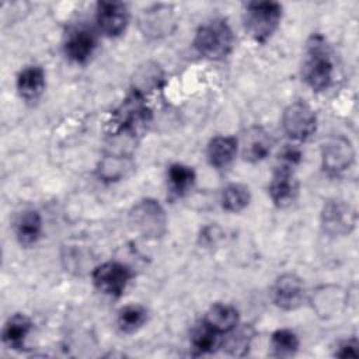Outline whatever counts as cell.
<instances>
[{
    "label": "cell",
    "instance_id": "obj_1",
    "mask_svg": "<svg viewBox=\"0 0 359 359\" xmlns=\"http://www.w3.org/2000/svg\"><path fill=\"white\" fill-rule=\"evenodd\" d=\"M302 76L306 84L314 91H323L332 83L334 60L331 50L321 35H313L307 43Z\"/></svg>",
    "mask_w": 359,
    "mask_h": 359
},
{
    "label": "cell",
    "instance_id": "obj_2",
    "mask_svg": "<svg viewBox=\"0 0 359 359\" xmlns=\"http://www.w3.org/2000/svg\"><path fill=\"white\" fill-rule=\"evenodd\" d=\"M194 46L202 56L220 60L231 53L234 48V34L226 20L215 18L196 29Z\"/></svg>",
    "mask_w": 359,
    "mask_h": 359
},
{
    "label": "cell",
    "instance_id": "obj_3",
    "mask_svg": "<svg viewBox=\"0 0 359 359\" xmlns=\"http://www.w3.org/2000/svg\"><path fill=\"white\" fill-rule=\"evenodd\" d=\"M150 119V109L147 108L143 94L133 90L128 95L119 108L114 112L112 121L109 122L111 135L118 136L125 133L128 136H135Z\"/></svg>",
    "mask_w": 359,
    "mask_h": 359
},
{
    "label": "cell",
    "instance_id": "obj_4",
    "mask_svg": "<svg viewBox=\"0 0 359 359\" xmlns=\"http://www.w3.org/2000/svg\"><path fill=\"white\" fill-rule=\"evenodd\" d=\"M282 6L278 1H251L245 7V28L255 42H266L278 29Z\"/></svg>",
    "mask_w": 359,
    "mask_h": 359
},
{
    "label": "cell",
    "instance_id": "obj_5",
    "mask_svg": "<svg viewBox=\"0 0 359 359\" xmlns=\"http://www.w3.org/2000/svg\"><path fill=\"white\" fill-rule=\"evenodd\" d=\"M132 229L147 240L161 238L167 231V215L156 199H142L129 212Z\"/></svg>",
    "mask_w": 359,
    "mask_h": 359
},
{
    "label": "cell",
    "instance_id": "obj_6",
    "mask_svg": "<svg viewBox=\"0 0 359 359\" xmlns=\"http://www.w3.org/2000/svg\"><path fill=\"white\" fill-rule=\"evenodd\" d=\"M282 128L285 133L296 142L310 139L317 129V116L314 109L304 101H294L289 104L282 114Z\"/></svg>",
    "mask_w": 359,
    "mask_h": 359
},
{
    "label": "cell",
    "instance_id": "obj_7",
    "mask_svg": "<svg viewBox=\"0 0 359 359\" xmlns=\"http://www.w3.org/2000/svg\"><path fill=\"white\" fill-rule=\"evenodd\" d=\"M132 278V269L118 261H107L93 271L94 286L101 293L112 297L121 296Z\"/></svg>",
    "mask_w": 359,
    "mask_h": 359
},
{
    "label": "cell",
    "instance_id": "obj_8",
    "mask_svg": "<svg viewBox=\"0 0 359 359\" xmlns=\"http://www.w3.org/2000/svg\"><path fill=\"white\" fill-rule=\"evenodd\" d=\"M355 160V150L349 139L332 136L321 146V165L330 175H339L346 171Z\"/></svg>",
    "mask_w": 359,
    "mask_h": 359
},
{
    "label": "cell",
    "instance_id": "obj_9",
    "mask_svg": "<svg viewBox=\"0 0 359 359\" xmlns=\"http://www.w3.org/2000/svg\"><path fill=\"white\" fill-rule=\"evenodd\" d=\"M356 224V210L345 201H328L321 212V226L331 236L349 234Z\"/></svg>",
    "mask_w": 359,
    "mask_h": 359
},
{
    "label": "cell",
    "instance_id": "obj_10",
    "mask_svg": "<svg viewBox=\"0 0 359 359\" xmlns=\"http://www.w3.org/2000/svg\"><path fill=\"white\" fill-rule=\"evenodd\" d=\"M271 299L282 310L290 311L299 309L306 299L303 280L294 273L280 275L271 287Z\"/></svg>",
    "mask_w": 359,
    "mask_h": 359
},
{
    "label": "cell",
    "instance_id": "obj_11",
    "mask_svg": "<svg viewBox=\"0 0 359 359\" xmlns=\"http://www.w3.org/2000/svg\"><path fill=\"white\" fill-rule=\"evenodd\" d=\"M294 165L280 163L269 182V196L278 208H286L294 202L299 194V181L294 175Z\"/></svg>",
    "mask_w": 359,
    "mask_h": 359
},
{
    "label": "cell",
    "instance_id": "obj_12",
    "mask_svg": "<svg viewBox=\"0 0 359 359\" xmlns=\"http://www.w3.org/2000/svg\"><path fill=\"white\" fill-rule=\"evenodd\" d=\"M98 28L107 36L121 35L129 22V11L122 1H98L95 10Z\"/></svg>",
    "mask_w": 359,
    "mask_h": 359
},
{
    "label": "cell",
    "instance_id": "obj_13",
    "mask_svg": "<svg viewBox=\"0 0 359 359\" xmlns=\"http://www.w3.org/2000/svg\"><path fill=\"white\" fill-rule=\"evenodd\" d=\"M272 147V139L266 130L261 126L250 128L241 142V154L245 161L257 163L264 160Z\"/></svg>",
    "mask_w": 359,
    "mask_h": 359
},
{
    "label": "cell",
    "instance_id": "obj_14",
    "mask_svg": "<svg viewBox=\"0 0 359 359\" xmlns=\"http://www.w3.org/2000/svg\"><path fill=\"white\" fill-rule=\"evenodd\" d=\"M238 320L237 309L226 303L212 304L203 317V323L217 334H230L237 328Z\"/></svg>",
    "mask_w": 359,
    "mask_h": 359
},
{
    "label": "cell",
    "instance_id": "obj_15",
    "mask_svg": "<svg viewBox=\"0 0 359 359\" xmlns=\"http://www.w3.org/2000/svg\"><path fill=\"white\" fill-rule=\"evenodd\" d=\"M237 150L238 140L234 136H215L206 147V157L210 165L223 168L234 160Z\"/></svg>",
    "mask_w": 359,
    "mask_h": 359
},
{
    "label": "cell",
    "instance_id": "obj_16",
    "mask_svg": "<svg viewBox=\"0 0 359 359\" xmlns=\"http://www.w3.org/2000/svg\"><path fill=\"white\" fill-rule=\"evenodd\" d=\"M95 48V38L88 29H74L67 35V39L65 42V53L66 56L76 62L83 63L86 62Z\"/></svg>",
    "mask_w": 359,
    "mask_h": 359
},
{
    "label": "cell",
    "instance_id": "obj_17",
    "mask_svg": "<svg viewBox=\"0 0 359 359\" xmlns=\"http://www.w3.org/2000/svg\"><path fill=\"white\" fill-rule=\"evenodd\" d=\"M17 90L27 101H36L45 90V72L41 66H27L17 77Z\"/></svg>",
    "mask_w": 359,
    "mask_h": 359
},
{
    "label": "cell",
    "instance_id": "obj_18",
    "mask_svg": "<svg viewBox=\"0 0 359 359\" xmlns=\"http://www.w3.org/2000/svg\"><path fill=\"white\" fill-rule=\"evenodd\" d=\"M31 328H32V323L27 316L20 313L13 314L4 323V327L1 331L3 344L11 349H22L24 341L28 337Z\"/></svg>",
    "mask_w": 359,
    "mask_h": 359
},
{
    "label": "cell",
    "instance_id": "obj_19",
    "mask_svg": "<svg viewBox=\"0 0 359 359\" xmlns=\"http://www.w3.org/2000/svg\"><path fill=\"white\" fill-rule=\"evenodd\" d=\"M14 231L18 243L24 247L32 245L41 237L42 217L36 210H25L18 216L14 224Z\"/></svg>",
    "mask_w": 359,
    "mask_h": 359
},
{
    "label": "cell",
    "instance_id": "obj_20",
    "mask_svg": "<svg viewBox=\"0 0 359 359\" xmlns=\"http://www.w3.org/2000/svg\"><path fill=\"white\" fill-rule=\"evenodd\" d=\"M195 171L192 167H188L185 164H171L167 171V180L171 191L177 196L185 195L195 184Z\"/></svg>",
    "mask_w": 359,
    "mask_h": 359
},
{
    "label": "cell",
    "instance_id": "obj_21",
    "mask_svg": "<svg viewBox=\"0 0 359 359\" xmlns=\"http://www.w3.org/2000/svg\"><path fill=\"white\" fill-rule=\"evenodd\" d=\"M251 201V192L244 184H229L222 191V206L227 212H241L248 206Z\"/></svg>",
    "mask_w": 359,
    "mask_h": 359
},
{
    "label": "cell",
    "instance_id": "obj_22",
    "mask_svg": "<svg viewBox=\"0 0 359 359\" xmlns=\"http://www.w3.org/2000/svg\"><path fill=\"white\" fill-rule=\"evenodd\" d=\"M147 321V310L140 304H128L118 313V327L125 334H133Z\"/></svg>",
    "mask_w": 359,
    "mask_h": 359
},
{
    "label": "cell",
    "instance_id": "obj_23",
    "mask_svg": "<svg viewBox=\"0 0 359 359\" xmlns=\"http://www.w3.org/2000/svg\"><path fill=\"white\" fill-rule=\"evenodd\" d=\"M297 335L287 328L276 330L271 337L272 353L276 358H289L293 356L299 349Z\"/></svg>",
    "mask_w": 359,
    "mask_h": 359
},
{
    "label": "cell",
    "instance_id": "obj_24",
    "mask_svg": "<svg viewBox=\"0 0 359 359\" xmlns=\"http://www.w3.org/2000/svg\"><path fill=\"white\" fill-rule=\"evenodd\" d=\"M132 168L129 160L123 156H107L100 163L98 174L105 181H116L125 177L126 171Z\"/></svg>",
    "mask_w": 359,
    "mask_h": 359
},
{
    "label": "cell",
    "instance_id": "obj_25",
    "mask_svg": "<svg viewBox=\"0 0 359 359\" xmlns=\"http://www.w3.org/2000/svg\"><path fill=\"white\" fill-rule=\"evenodd\" d=\"M217 332L209 328L203 321L191 331V345L199 353H208L217 345Z\"/></svg>",
    "mask_w": 359,
    "mask_h": 359
},
{
    "label": "cell",
    "instance_id": "obj_26",
    "mask_svg": "<svg viewBox=\"0 0 359 359\" xmlns=\"http://www.w3.org/2000/svg\"><path fill=\"white\" fill-rule=\"evenodd\" d=\"M250 339H251V334L248 332V330L244 328V330H241V331L234 332V334L227 339L226 348H227V351H229L231 355H244L245 351L248 349Z\"/></svg>",
    "mask_w": 359,
    "mask_h": 359
},
{
    "label": "cell",
    "instance_id": "obj_27",
    "mask_svg": "<svg viewBox=\"0 0 359 359\" xmlns=\"http://www.w3.org/2000/svg\"><path fill=\"white\" fill-rule=\"evenodd\" d=\"M358 355V341L355 338L341 342L335 351V356L338 358H356Z\"/></svg>",
    "mask_w": 359,
    "mask_h": 359
}]
</instances>
